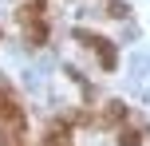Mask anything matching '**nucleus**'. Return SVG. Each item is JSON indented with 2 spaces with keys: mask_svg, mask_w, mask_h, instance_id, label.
<instances>
[{
  "mask_svg": "<svg viewBox=\"0 0 150 146\" xmlns=\"http://www.w3.org/2000/svg\"><path fill=\"white\" fill-rule=\"evenodd\" d=\"M47 146H71V126L67 123H55L47 130Z\"/></svg>",
  "mask_w": 150,
  "mask_h": 146,
  "instance_id": "1",
  "label": "nucleus"
},
{
  "mask_svg": "<svg viewBox=\"0 0 150 146\" xmlns=\"http://www.w3.org/2000/svg\"><path fill=\"white\" fill-rule=\"evenodd\" d=\"M119 146H142V134H138L134 126H122L119 130Z\"/></svg>",
  "mask_w": 150,
  "mask_h": 146,
  "instance_id": "2",
  "label": "nucleus"
},
{
  "mask_svg": "<svg viewBox=\"0 0 150 146\" xmlns=\"http://www.w3.org/2000/svg\"><path fill=\"white\" fill-rule=\"evenodd\" d=\"M122 115H127V107H122V103H107V111H103L107 123H122Z\"/></svg>",
  "mask_w": 150,
  "mask_h": 146,
  "instance_id": "3",
  "label": "nucleus"
}]
</instances>
